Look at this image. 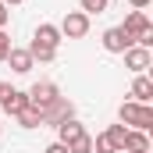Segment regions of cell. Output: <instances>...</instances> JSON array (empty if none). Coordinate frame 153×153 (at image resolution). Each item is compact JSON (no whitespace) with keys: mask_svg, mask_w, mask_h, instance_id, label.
Here are the masks:
<instances>
[{"mask_svg":"<svg viewBox=\"0 0 153 153\" xmlns=\"http://www.w3.org/2000/svg\"><path fill=\"white\" fill-rule=\"evenodd\" d=\"M121 125H132L135 132H150L153 128V107L150 103H135V100H128V103H121Z\"/></svg>","mask_w":153,"mask_h":153,"instance_id":"cell-1","label":"cell"},{"mask_svg":"<svg viewBox=\"0 0 153 153\" xmlns=\"http://www.w3.org/2000/svg\"><path fill=\"white\" fill-rule=\"evenodd\" d=\"M39 114H43V125H53V128H57L61 121L75 117V103H71L68 96H57V100H53V103H50L46 111H39Z\"/></svg>","mask_w":153,"mask_h":153,"instance_id":"cell-2","label":"cell"},{"mask_svg":"<svg viewBox=\"0 0 153 153\" xmlns=\"http://www.w3.org/2000/svg\"><path fill=\"white\" fill-rule=\"evenodd\" d=\"M57 29H61V36H64V39H82L85 32H89V14H82V11H68L64 22H61Z\"/></svg>","mask_w":153,"mask_h":153,"instance_id":"cell-3","label":"cell"},{"mask_svg":"<svg viewBox=\"0 0 153 153\" xmlns=\"http://www.w3.org/2000/svg\"><path fill=\"white\" fill-rule=\"evenodd\" d=\"M57 96H61V89H57L53 82H36V85L29 89V103H32L36 111H46Z\"/></svg>","mask_w":153,"mask_h":153,"instance_id":"cell-4","label":"cell"},{"mask_svg":"<svg viewBox=\"0 0 153 153\" xmlns=\"http://www.w3.org/2000/svg\"><path fill=\"white\" fill-rule=\"evenodd\" d=\"M125 32H128V39L132 43H139V39L150 32L153 25H150V18H146V11H128V18H125V25H121Z\"/></svg>","mask_w":153,"mask_h":153,"instance_id":"cell-5","label":"cell"},{"mask_svg":"<svg viewBox=\"0 0 153 153\" xmlns=\"http://www.w3.org/2000/svg\"><path fill=\"white\" fill-rule=\"evenodd\" d=\"M150 64H153V53L146 50V46H128V50H125V68H128V71L143 75Z\"/></svg>","mask_w":153,"mask_h":153,"instance_id":"cell-6","label":"cell"},{"mask_svg":"<svg viewBox=\"0 0 153 153\" xmlns=\"http://www.w3.org/2000/svg\"><path fill=\"white\" fill-rule=\"evenodd\" d=\"M128 46H135V43L128 39V32H125L121 25H114V29L103 32V50H107V53H125Z\"/></svg>","mask_w":153,"mask_h":153,"instance_id":"cell-7","label":"cell"},{"mask_svg":"<svg viewBox=\"0 0 153 153\" xmlns=\"http://www.w3.org/2000/svg\"><path fill=\"white\" fill-rule=\"evenodd\" d=\"M7 64H11V71H14V75H29L36 61H32V53H29V50H18V46H11V53H7Z\"/></svg>","mask_w":153,"mask_h":153,"instance_id":"cell-8","label":"cell"},{"mask_svg":"<svg viewBox=\"0 0 153 153\" xmlns=\"http://www.w3.org/2000/svg\"><path fill=\"white\" fill-rule=\"evenodd\" d=\"M78 135H85V128H82V121H78V117H68V121H61V125H57V143H64V146H68V143H75Z\"/></svg>","mask_w":153,"mask_h":153,"instance_id":"cell-9","label":"cell"},{"mask_svg":"<svg viewBox=\"0 0 153 153\" xmlns=\"http://www.w3.org/2000/svg\"><path fill=\"white\" fill-rule=\"evenodd\" d=\"M121 153H150V135H146V132H135V128H128Z\"/></svg>","mask_w":153,"mask_h":153,"instance_id":"cell-10","label":"cell"},{"mask_svg":"<svg viewBox=\"0 0 153 153\" xmlns=\"http://www.w3.org/2000/svg\"><path fill=\"white\" fill-rule=\"evenodd\" d=\"M32 39H36V43H43V46H53V50H57L64 36H61V29H57V25H50V22H43V25L36 29V36H32Z\"/></svg>","mask_w":153,"mask_h":153,"instance_id":"cell-11","label":"cell"},{"mask_svg":"<svg viewBox=\"0 0 153 153\" xmlns=\"http://www.w3.org/2000/svg\"><path fill=\"white\" fill-rule=\"evenodd\" d=\"M0 107H4L11 117H14V114H22V111L29 107V93H18V89H11V93L0 100Z\"/></svg>","mask_w":153,"mask_h":153,"instance_id":"cell-12","label":"cell"},{"mask_svg":"<svg viewBox=\"0 0 153 153\" xmlns=\"http://www.w3.org/2000/svg\"><path fill=\"white\" fill-rule=\"evenodd\" d=\"M132 100H135V103H150V100H153V82L146 75H135V78H132Z\"/></svg>","mask_w":153,"mask_h":153,"instance_id":"cell-13","label":"cell"},{"mask_svg":"<svg viewBox=\"0 0 153 153\" xmlns=\"http://www.w3.org/2000/svg\"><path fill=\"white\" fill-rule=\"evenodd\" d=\"M14 117H18V125H22V128H43V114H39L32 103H29L22 114H14Z\"/></svg>","mask_w":153,"mask_h":153,"instance_id":"cell-14","label":"cell"},{"mask_svg":"<svg viewBox=\"0 0 153 153\" xmlns=\"http://www.w3.org/2000/svg\"><path fill=\"white\" fill-rule=\"evenodd\" d=\"M29 53H32V61H43V64H50V61L57 57V50H53V46H43V43H36V39H32Z\"/></svg>","mask_w":153,"mask_h":153,"instance_id":"cell-15","label":"cell"},{"mask_svg":"<svg viewBox=\"0 0 153 153\" xmlns=\"http://www.w3.org/2000/svg\"><path fill=\"white\" fill-rule=\"evenodd\" d=\"M103 135H107V139H111V146L121 153V146H125V135H128V125H111Z\"/></svg>","mask_w":153,"mask_h":153,"instance_id":"cell-16","label":"cell"},{"mask_svg":"<svg viewBox=\"0 0 153 153\" xmlns=\"http://www.w3.org/2000/svg\"><path fill=\"white\" fill-rule=\"evenodd\" d=\"M68 153H93V135H78L75 143H68Z\"/></svg>","mask_w":153,"mask_h":153,"instance_id":"cell-17","label":"cell"},{"mask_svg":"<svg viewBox=\"0 0 153 153\" xmlns=\"http://www.w3.org/2000/svg\"><path fill=\"white\" fill-rule=\"evenodd\" d=\"M82 4V14H103L111 7V0H78Z\"/></svg>","mask_w":153,"mask_h":153,"instance_id":"cell-18","label":"cell"},{"mask_svg":"<svg viewBox=\"0 0 153 153\" xmlns=\"http://www.w3.org/2000/svg\"><path fill=\"white\" fill-rule=\"evenodd\" d=\"M93 153H117V150L111 146V139H107V135H96V139H93Z\"/></svg>","mask_w":153,"mask_h":153,"instance_id":"cell-19","label":"cell"},{"mask_svg":"<svg viewBox=\"0 0 153 153\" xmlns=\"http://www.w3.org/2000/svg\"><path fill=\"white\" fill-rule=\"evenodd\" d=\"M7 53H11V36H7V32L0 29V64L7 61Z\"/></svg>","mask_w":153,"mask_h":153,"instance_id":"cell-20","label":"cell"},{"mask_svg":"<svg viewBox=\"0 0 153 153\" xmlns=\"http://www.w3.org/2000/svg\"><path fill=\"white\" fill-rule=\"evenodd\" d=\"M43 153H68V146H64V143H50Z\"/></svg>","mask_w":153,"mask_h":153,"instance_id":"cell-21","label":"cell"},{"mask_svg":"<svg viewBox=\"0 0 153 153\" xmlns=\"http://www.w3.org/2000/svg\"><path fill=\"white\" fill-rule=\"evenodd\" d=\"M128 4H132L135 11H146V7H150V0H128Z\"/></svg>","mask_w":153,"mask_h":153,"instance_id":"cell-22","label":"cell"},{"mask_svg":"<svg viewBox=\"0 0 153 153\" xmlns=\"http://www.w3.org/2000/svg\"><path fill=\"white\" fill-rule=\"evenodd\" d=\"M7 18H11V11H7V7H4V4H0V29H4V25H7Z\"/></svg>","mask_w":153,"mask_h":153,"instance_id":"cell-23","label":"cell"},{"mask_svg":"<svg viewBox=\"0 0 153 153\" xmlns=\"http://www.w3.org/2000/svg\"><path fill=\"white\" fill-rule=\"evenodd\" d=\"M0 4H4V7H11V4H22V0H0Z\"/></svg>","mask_w":153,"mask_h":153,"instance_id":"cell-24","label":"cell"},{"mask_svg":"<svg viewBox=\"0 0 153 153\" xmlns=\"http://www.w3.org/2000/svg\"><path fill=\"white\" fill-rule=\"evenodd\" d=\"M0 135H4V125H0Z\"/></svg>","mask_w":153,"mask_h":153,"instance_id":"cell-25","label":"cell"}]
</instances>
